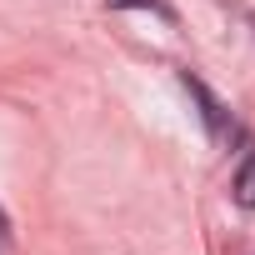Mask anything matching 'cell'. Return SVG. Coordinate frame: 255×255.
Here are the masks:
<instances>
[{
  "instance_id": "obj_2",
  "label": "cell",
  "mask_w": 255,
  "mask_h": 255,
  "mask_svg": "<svg viewBox=\"0 0 255 255\" xmlns=\"http://www.w3.org/2000/svg\"><path fill=\"white\" fill-rule=\"evenodd\" d=\"M235 200H240L245 210H255V155L235 170Z\"/></svg>"
},
{
  "instance_id": "obj_1",
  "label": "cell",
  "mask_w": 255,
  "mask_h": 255,
  "mask_svg": "<svg viewBox=\"0 0 255 255\" xmlns=\"http://www.w3.org/2000/svg\"><path fill=\"white\" fill-rule=\"evenodd\" d=\"M185 90H190V95L200 100V115L210 120V130H215V135H225V130L235 135V125H225V115H220V105H215V95H210V90H205L200 80H190V75H185Z\"/></svg>"
},
{
  "instance_id": "obj_3",
  "label": "cell",
  "mask_w": 255,
  "mask_h": 255,
  "mask_svg": "<svg viewBox=\"0 0 255 255\" xmlns=\"http://www.w3.org/2000/svg\"><path fill=\"white\" fill-rule=\"evenodd\" d=\"M125 5H135V10H155L160 20H170V5H165V0H110V10H125Z\"/></svg>"
}]
</instances>
